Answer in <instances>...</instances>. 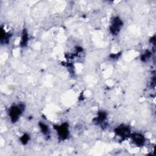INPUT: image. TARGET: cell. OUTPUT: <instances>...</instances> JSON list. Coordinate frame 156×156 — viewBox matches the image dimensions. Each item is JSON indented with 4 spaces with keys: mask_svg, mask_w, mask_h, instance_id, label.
Returning <instances> with one entry per match:
<instances>
[{
    "mask_svg": "<svg viewBox=\"0 0 156 156\" xmlns=\"http://www.w3.org/2000/svg\"><path fill=\"white\" fill-rule=\"evenodd\" d=\"M23 107H22L21 106H14L11 107L9 111V116L11 121L13 123H15L19 120L20 115L23 112Z\"/></svg>",
    "mask_w": 156,
    "mask_h": 156,
    "instance_id": "cell-1",
    "label": "cell"
},
{
    "mask_svg": "<svg viewBox=\"0 0 156 156\" xmlns=\"http://www.w3.org/2000/svg\"><path fill=\"white\" fill-rule=\"evenodd\" d=\"M123 26V21L118 17H115L112 21L111 25V31L113 35H117L121 30V27Z\"/></svg>",
    "mask_w": 156,
    "mask_h": 156,
    "instance_id": "cell-2",
    "label": "cell"
},
{
    "mask_svg": "<svg viewBox=\"0 0 156 156\" xmlns=\"http://www.w3.org/2000/svg\"><path fill=\"white\" fill-rule=\"evenodd\" d=\"M58 133L59 137L62 140H65L67 138L69 131H68V125L67 123L62 124L61 126L55 127Z\"/></svg>",
    "mask_w": 156,
    "mask_h": 156,
    "instance_id": "cell-3",
    "label": "cell"
},
{
    "mask_svg": "<svg viewBox=\"0 0 156 156\" xmlns=\"http://www.w3.org/2000/svg\"><path fill=\"white\" fill-rule=\"evenodd\" d=\"M115 133L120 137H126L129 134V129L128 127L121 126L115 130Z\"/></svg>",
    "mask_w": 156,
    "mask_h": 156,
    "instance_id": "cell-4",
    "label": "cell"
},
{
    "mask_svg": "<svg viewBox=\"0 0 156 156\" xmlns=\"http://www.w3.org/2000/svg\"><path fill=\"white\" fill-rule=\"evenodd\" d=\"M132 140L136 145L138 146H141L144 143V138L143 136L139 134H134L132 136Z\"/></svg>",
    "mask_w": 156,
    "mask_h": 156,
    "instance_id": "cell-5",
    "label": "cell"
},
{
    "mask_svg": "<svg viewBox=\"0 0 156 156\" xmlns=\"http://www.w3.org/2000/svg\"><path fill=\"white\" fill-rule=\"evenodd\" d=\"M28 42V35L26 30L23 31V37L21 42V47H26Z\"/></svg>",
    "mask_w": 156,
    "mask_h": 156,
    "instance_id": "cell-6",
    "label": "cell"
},
{
    "mask_svg": "<svg viewBox=\"0 0 156 156\" xmlns=\"http://www.w3.org/2000/svg\"><path fill=\"white\" fill-rule=\"evenodd\" d=\"M106 113L104 112H101L98 113V116L96 118L97 123H102L106 120Z\"/></svg>",
    "mask_w": 156,
    "mask_h": 156,
    "instance_id": "cell-7",
    "label": "cell"
},
{
    "mask_svg": "<svg viewBox=\"0 0 156 156\" xmlns=\"http://www.w3.org/2000/svg\"><path fill=\"white\" fill-rule=\"evenodd\" d=\"M40 125V128L41 129V131H42V132L44 134H47L48 133V127L46 126L45 124H43L42 123H40L39 124Z\"/></svg>",
    "mask_w": 156,
    "mask_h": 156,
    "instance_id": "cell-8",
    "label": "cell"
},
{
    "mask_svg": "<svg viewBox=\"0 0 156 156\" xmlns=\"http://www.w3.org/2000/svg\"><path fill=\"white\" fill-rule=\"evenodd\" d=\"M29 140H30V136L27 134L23 135L21 138V142L23 144H26L28 142Z\"/></svg>",
    "mask_w": 156,
    "mask_h": 156,
    "instance_id": "cell-9",
    "label": "cell"
},
{
    "mask_svg": "<svg viewBox=\"0 0 156 156\" xmlns=\"http://www.w3.org/2000/svg\"><path fill=\"white\" fill-rule=\"evenodd\" d=\"M150 56H151V53H150V52H148V53L144 54L141 58L142 60H146L148 58H149Z\"/></svg>",
    "mask_w": 156,
    "mask_h": 156,
    "instance_id": "cell-10",
    "label": "cell"
}]
</instances>
